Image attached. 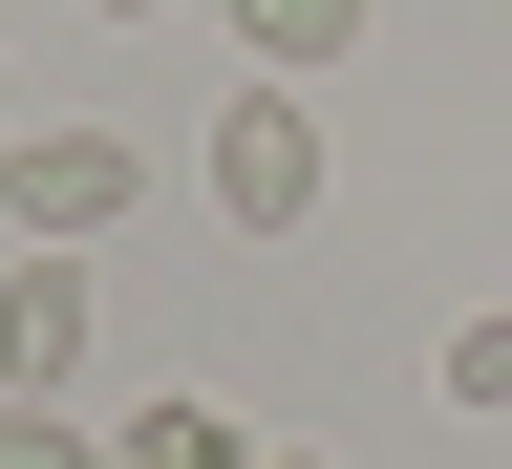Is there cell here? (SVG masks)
Listing matches in <instances>:
<instances>
[{
  "label": "cell",
  "mask_w": 512,
  "mask_h": 469,
  "mask_svg": "<svg viewBox=\"0 0 512 469\" xmlns=\"http://www.w3.org/2000/svg\"><path fill=\"white\" fill-rule=\"evenodd\" d=\"M150 214V150L128 128H0V235H43V256H86Z\"/></svg>",
  "instance_id": "6da1fadb"
},
{
  "label": "cell",
  "mask_w": 512,
  "mask_h": 469,
  "mask_svg": "<svg viewBox=\"0 0 512 469\" xmlns=\"http://www.w3.org/2000/svg\"><path fill=\"white\" fill-rule=\"evenodd\" d=\"M192 192H214L235 235H320V107H299V86H235L214 150H192Z\"/></svg>",
  "instance_id": "7a4b0ae2"
},
{
  "label": "cell",
  "mask_w": 512,
  "mask_h": 469,
  "mask_svg": "<svg viewBox=\"0 0 512 469\" xmlns=\"http://www.w3.org/2000/svg\"><path fill=\"white\" fill-rule=\"evenodd\" d=\"M86 320H107V299H86V256H43V235H22V256H0V406H64V384H86Z\"/></svg>",
  "instance_id": "3957f363"
},
{
  "label": "cell",
  "mask_w": 512,
  "mask_h": 469,
  "mask_svg": "<svg viewBox=\"0 0 512 469\" xmlns=\"http://www.w3.org/2000/svg\"><path fill=\"white\" fill-rule=\"evenodd\" d=\"M256 86H320V64H363V0H235Z\"/></svg>",
  "instance_id": "277c9868"
},
{
  "label": "cell",
  "mask_w": 512,
  "mask_h": 469,
  "mask_svg": "<svg viewBox=\"0 0 512 469\" xmlns=\"http://www.w3.org/2000/svg\"><path fill=\"white\" fill-rule=\"evenodd\" d=\"M107 469H256V427H235V406H192V384H171V406H128V427H107Z\"/></svg>",
  "instance_id": "5b68a950"
},
{
  "label": "cell",
  "mask_w": 512,
  "mask_h": 469,
  "mask_svg": "<svg viewBox=\"0 0 512 469\" xmlns=\"http://www.w3.org/2000/svg\"><path fill=\"white\" fill-rule=\"evenodd\" d=\"M448 406H470V427H512V320H470V342H448Z\"/></svg>",
  "instance_id": "8992f818"
},
{
  "label": "cell",
  "mask_w": 512,
  "mask_h": 469,
  "mask_svg": "<svg viewBox=\"0 0 512 469\" xmlns=\"http://www.w3.org/2000/svg\"><path fill=\"white\" fill-rule=\"evenodd\" d=\"M0 469H107V427H64V406H0Z\"/></svg>",
  "instance_id": "52a82bcc"
},
{
  "label": "cell",
  "mask_w": 512,
  "mask_h": 469,
  "mask_svg": "<svg viewBox=\"0 0 512 469\" xmlns=\"http://www.w3.org/2000/svg\"><path fill=\"white\" fill-rule=\"evenodd\" d=\"M107 22H171V0H107Z\"/></svg>",
  "instance_id": "ba28073f"
},
{
  "label": "cell",
  "mask_w": 512,
  "mask_h": 469,
  "mask_svg": "<svg viewBox=\"0 0 512 469\" xmlns=\"http://www.w3.org/2000/svg\"><path fill=\"white\" fill-rule=\"evenodd\" d=\"M256 469H278V448H256Z\"/></svg>",
  "instance_id": "9c48e42d"
}]
</instances>
